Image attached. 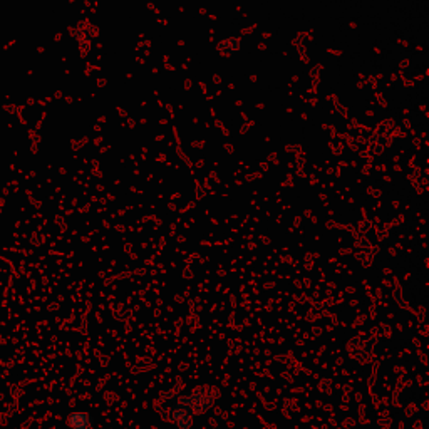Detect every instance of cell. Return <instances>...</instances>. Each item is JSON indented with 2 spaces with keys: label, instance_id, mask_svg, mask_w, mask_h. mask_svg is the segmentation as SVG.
<instances>
[{
  "label": "cell",
  "instance_id": "1",
  "mask_svg": "<svg viewBox=\"0 0 429 429\" xmlns=\"http://www.w3.org/2000/svg\"><path fill=\"white\" fill-rule=\"evenodd\" d=\"M69 426L72 429H87L89 428V419L86 414H74L69 419Z\"/></svg>",
  "mask_w": 429,
  "mask_h": 429
},
{
  "label": "cell",
  "instance_id": "2",
  "mask_svg": "<svg viewBox=\"0 0 429 429\" xmlns=\"http://www.w3.org/2000/svg\"><path fill=\"white\" fill-rule=\"evenodd\" d=\"M238 45L240 44L235 37H228V39H223L222 42H220V50H222L223 54H232L238 49Z\"/></svg>",
  "mask_w": 429,
  "mask_h": 429
}]
</instances>
